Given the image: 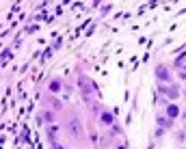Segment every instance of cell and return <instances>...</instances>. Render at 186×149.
<instances>
[{"mask_svg": "<svg viewBox=\"0 0 186 149\" xmlns=\"http://www.w3.org/2000/svg\"><path fill=\"white\" fill-rule=\"evenodd\" d=\"M67 125H69V132H72V136H76V138H78V136L82 134V123H80V119L76 117V115H69Z\"/></svg>", "mask_w": 186, "mask_h": 149, "instance_id": "1", "label": "cell"}, {"mask_svg": "<svg viewBox=\"0 0 186 149\" xmlns=\"http://www.w3.org/2000/svg\"><path fill=\"white\" fill-rule=\"evenodd\" d=\"M80 86H82V93H85V102L89 104L91 102V89L87 86V80L85 78H80Z\"/></svg>", "mask_w": 186, "mask_h": 149, "instance_id": "2", "label": "cell"}, {"mask_svg": "<svg viewBox=\"0 0 186 149\" xmlns=\"http://www.w3.org/2000/svg\"><path fill=\"white\" fill-rule=\"evenodd\" d=\"M156 74H158V78H160V80H171V76H169V69H167V67H158Z\"/></svg>", "mask_w": 186, "mask_h": 149, "instance_id": "3", "label": "cell"}, {"mask_svg": "<svg viewBox=\"0 0 186 149\" xmlns=\"http://www.w3.org/2000/svg\"><path fill=\"white\" fill-rule=\"evenodd\" d=\"M167 115H169V119H175L178 115H180V110H178V106H169V108H167Z\"/></svg>", "mask_w": 186, "mask_h": 149, "instance_id": "4", "label": "cell"}, {"mask_svg": "<svg viewBox=\"0 0 186 149\" xmlns=\"http://www.w3.org/2000/svg\"><path fill=\"white\" fill-rule=\"evenodd\" d=\"M102 123H106V125L113 123V115L111 112H102Z\"/></svg>", "mask_w": 186, "mask_h": 149, "instance_id": "5", "label": "cell"}, {"mask_svg": "<svg viewBox=\"0 0 186 149\" xmlns=\"http://www.w3.org/2000/svg\"><path fill=\"white\" fill-rule=\"evenodd\" d=\"M167 95H169V97H178V86H171V89H167Z\"/></svg>", "mask_w": 186, "mask_h": 149, "instance_id": "6", "label": "cell"}, {"mask_svg": "<svg viewBox=\"0 0 186 149\" xmlns=\"http://www.w3.org/2000/svg\"><path fill=\"white\" fill-rule=\"evenodd\" d=\"M50 89H52V91H58V89H61V82H56V80L50 82Z\"/></svg>", "mask_w": 186, "mask_h": 149, "instance_id": "7", "label": "cell"}, {"mask_svg": "<svg viewBox=\"0 0 186 149\" xmlns=\"http://www.w3.org/2000/svg\"><path fill=\"white\" fill-rule=\"evenodd\" d=\"M158 123H160V125H169V119H165V117H160V119H158Z\"/></svg>", "mask_w": 186, "mask_h": 149, "instance_id": "8", "label": "cell"}, {"mask_svg": "<svg viewBox=\"0 0 186 149\" xmlns=\"http://www.w3.org/2000/svg\"><path fill=\"white\" fill-rule=\"evenodd\" d=\"M54 149H63V147H58V145H56V147H54Z\"/></svg>", "mask_w": 186, "mask_h": 149, "instance_id": "9", "label": "cell"}]
</instances>
